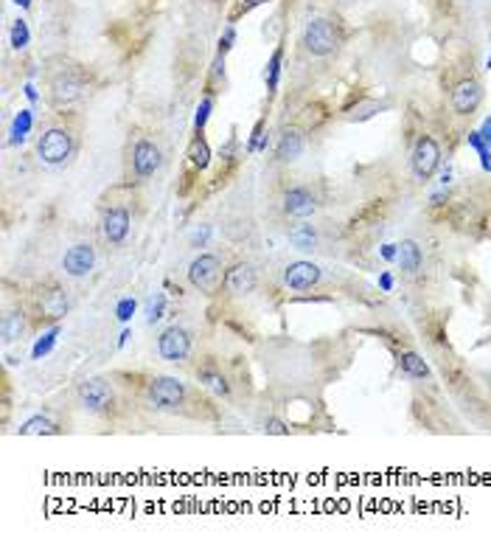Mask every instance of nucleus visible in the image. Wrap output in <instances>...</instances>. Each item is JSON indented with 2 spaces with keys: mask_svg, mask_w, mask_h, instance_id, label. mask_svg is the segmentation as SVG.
Listing matches in <instances>:
<instances>
[{
  "mask_svg": "<svg viewBox=\"0 0 491 548\" xmlns=\"http://www.w3.org/2000/svg\"><path fill=\"white\" fill-rule=\"evenodd\" d=\"M121 377L130 380L124 385L132 388L138 400L152 411L171 416H191V419H213V405L200 391L189 388L177 377L169 374H135V377L121 374Z\"/></svg>",
  "mask_w": 491,
  "mask_h": 548,
  "instance_id": "obj_1",
  "label": "nucleus"
},
{
  "mask_svg": "<svg viewBox=\"0 0 491 548\" xmlns=\"http://www.w3.org/2000/svg\"><path fill=\"white\" fill-rule=\"evenodd\" d=\"M76 402L99 419H107V422H115L124 411L121 405V393L118 388L107 380V377H90V380H82L76 385Z\"/></svg>",
  "mask_w": 491,
  "mask_h": 548,
  "instance_id": "obj_2",
  "label": "nucleus"
},
{
  "mask_svg": "<svg viewBox=\"0 0 491 548\" xmlns=\"http://www.w3.org/2000/svg\"><path fill=\"white\" fill-rule=\"evenodd\" d=\"M71 310V298L68 290L59 284L56 279H45L40 284H34L32 298H28V312H32L34 323H59Z\"/></svg>",
  "mask_w": 491,
  "mask_h": 548,
  "instance_id": "obj_3",
  "label": "nucleus"
},
{
  "mask_svg": "<svg viewBox=\"0 0 491 548\" xmlns=\"http://www.w3.org/2000/svg\"><path fill=\"white\" fill-rule=\"evenodd\" d=\"M79 135L68 121H53L37 138V158L48 166H65L76 152Z\"/></svg>",
  "mask_w": 491,
  "mask_h": 548,
  "instance_id": "obj_4",
  "label": "nucleus"
},
{
  "mask_svg": "<svg viewBox=\"0 0 491 548\" xmlns=\"http://www.w3.org/2000/svg\"><path fill=\"white\" fill-rule=\"evenodd\" d=\"M84 84H87V76L79 65H62L59 71L51 73L48 79V99L53 107H65V104H73L76 99H82L84 93Z\"/></svg>",
  "mask_w": 491,
  "mask_h": 548,
  "instance_id": "obj_5",
  "label": "nucleus"
},
{
  "mask_svg": "<svg viewBox=\"0 0 491 548\" xmlns=\"http://www.w3.org/2000/svg\"><path fill=\"white\" fill-rule=\"evenodd\" d=\"M163 163V152L160 144L149 135H138L130 146V174L135 183H143L149 177H155L158 169Z\"/></svg>",
  "mask_w": 491,
  "mask_h": 548,
  "instance_id": "obj_6",
  "label": "nucleus"
},
{
  "mask_svg": "<svg viewBox=\"0 0 491 548\" xmlns=\"http://www.w3.org/2000/svg\"><path fill=\"white\" fill-rule=\"evenodd\" d=\"M222 259L217 253H200L191 264H189V284L194 290H200L202 295H217L222 293Z\"/></svg>",
  "mask_w": 491,
  "mask_h": 548,
  "instance_id": "obj_7",
  "label": "nucleus"
},
{
  "mask_svg": "<svg viewBox=\"0 0 491 548\" xmlns=\"http://www.w3.org/2000/svg\"><path fill=\"white\" fill-rule=\"evenodd\" d=\"M441 166V146L433 135H418V141L413 144V152H410V169L416 174V180L427 183L433 180V174L438 172Z\"/></svg>",
  "mask_w": 491,
  "mask_h": 548,
  "instance_id": "obj_8",
  "label": "nucleus"
},
{
  "mask_svg": "<svg viewBox=\"0 0 491 548\" xmlns=\"http://www.w3.org/2000/svg\"><path fill=\"white\" fill-rule=\"evenodd\" d=\"M303 45L309 54L315 56H328L337 51V45H340V34H337V25L326 17H318L312 20L309 25H306L303 32Z\"/></svg>",
  "mask_w": 491,
  "mask_h": 548,
  "instance_id": "obj_9",
  "label": "nucleus"
},
{
  "mask_svg": "<svg viewBox=\"0 0 491 548\" xmlns=\"http://www.w3.org/2000/svg\"><path fill=\"white\" fill-rule=\"evenodd\" d=\"M132 231V214L127 205H110L101 214V239L110 248H121Z\"/></svg>",
  "mask_w": 491,
  "mask_h": 548,
  "instance_id": "obj_10",
  "label": "nucleus"
},
{
  "mask_svg": "<svg viewBox=\"0 0 491 548\" xmlns=\"http://www.w3.org/2000/svg\"><path fill=\"white\" fill-rule=\"evenodd\" d=\"M191 346H194L191 332L186 326H177V323L163 329L160 338H158V354L166 363H186L189 354H191Z\"/></svg>",
  "mask_w": 491,
  "mask_h": 548,
  "instance_id": "obj_11",
  "label": "nucleus"
},
{
  "mask_svg": "<svg viewBox=\"0 0 491 548\" xmlns=\"http://www.w3.org/2000/svg\"><path fill=\"white\" fill-rule=\"evenodd\" d=\"M194 377H197V383H200L202 388H208V391L217 393L219 400H230V397H233L230 377L225 374V369H222L219 360H213V357L200 360L197 369H194Z\"/></svg>",
  "mask_w": 491,
  "mask_h": 548,
  "instance_id": "obj_12",
  "label": "nucleus"
},
{
  "mask_svg": "<svg viewBox=\"0 0 491 548\" xmlns=\"http://www.w3.org/2000/svg\"><path fill=\"white\" fill-rule=\"evenodd\" d=\"M256 290V267L250 262H236L233 267L225 270L222 279V293L230 298H241Z\"/></svg>",
  "mask_w": 491,
  "mask_h": 548,
  "instance_id": "obj_13",
  "label": "nucleus"
},
{
  "mask_svg": "<svg viewBox=\"0 0 491 548\" xmlns=\"http://www.w3.org/2000/svg\"><path fill=\"white\" fill-rule=\"evenodd\" d=\"M281 211H284V217L306 220V217H312L318 211V197L312 194L309 186H292L281 197Z\"/></svg>",
  "mask_w": 491,
  "mask_h": 548,
  "instance_id": "obj_14",
  "label": "nucleus"
},
{
  "mask_svg": "<svg viewBox=\"0 0 491 548\" xmlns=\"http://www.w3.org/2000/svg\"><path fill=\"white\" fill-rule=\"evenodd\" d=\"M93 267H96V248L90 242H76L62 256V270L71 279H84Z\"/></svg>",
  "mask_w": 491,
  "mask_h": 548,
  "instance_id": "obj_15",
  "label": "nucleus"
},
{
  "mask_svg": "<svg viewBox=\"0 0 491 548\" xmlns=\"http://www.w3.org/2000/svg\"><path fill=\"white\" fill-rule=\"evenodd\" d=\"M303 144H306V133L298 124L284 127L281 135H278V144H275V152H272L275 163H292V161H298L300 152H303Z\"/></svg>",
  "mask_w": 491,
  "mask_h": 548,
  "instance_id": "obj_16",
  "label": "nucleus"
},
{
  "mask_svg": "<svg viewBox=\"0 0 491 548\" xmlns=\"http://www.w3.org/2000/svg\"><path fill=\"white\" fill-rule=\"evenodd\" d=\"M320 279H323V273L312 262H292V264L284 267V284L289 290H300V293L312 290V287L320 284Z\"/></svg>",
  "mask_w": 491,
  "mask_h": 548,
  "instance_id": "obj_17",
  "label": "nucleus"
},
{
  "mask_svg": "<svg viewBox=\"0 0 491 548\" xmlns=\"http://www.w3.org/2000/svg\"><path fill=\"white\" fill-rule=\"evenodd\" d=\"M483 102V87L477 79H464L452 90V110L457 115H472Z\"/></svg>",
  "mask_w": 491,
  "mask_h": 548,
  "instance_id": "obj_18",
  "label": "nucleus"
},
{
  "mask_svg": "<svg viewBox=\"0 0 491 548\" xmlns=\"http://www.w3.org/2000/svg\"><path fill=\"white\" fill-rule=\"evenodd\" d=\"M32 312H28L25 307H14V310H6L3 315V323H0V329H3V343H17L25 338L28 326H32Z\"/></svg>",
  "mask_w": 491,
  "mask_h": 548,
  "instance_id": "obj_19",
  "label": "nucleus"
},
{
  "mask_svg": "<svg viewBox=\"0 0 491 548\" xmlns=\"http://www.w3.org/2000/svg\"><path fill=\"white\" fill-rule=\"evenodd\" d=\"M396 365L407 380H427L429 377V365L424 363V357L413 349H402L396 354Z\"/></svg>",
  "mask_w": 491,
  "mask_h": 548,
  "instance_id": "obj_20",
  "label": "nucleus"
},
{
  "mask_svg": "<svg viewBox=\"0 0 491 548\" xmlns=\"http://www.w3.org/2000/svg\"><path fill=\"white\" fill-rule=\"evenodd\" d=\"M396 262H398V267H402L405 276H416V273L421 270V264H424V253L418 248V242L416 239H405L402 245H398Z\"/></svg>",
  "mask_w": 491,
  "mask_h": 548,
  "instance_id": "obj_21",
  "label": "nucleus"
},
{
  "mask_svg": "<svg viewBox=\"0 0 491 548\" xmlns=\"http://www.w3.org/2000/svg\"><path fill=\"white\" fill-rule=\"evenodd\" d=\"M186 158H189V166H191L197 174L205 172V169L211 166V146H208V138H205L202 133H194V138L189 141Z\"/></svg>",
  "mask_w": 491,
  "mask_h": 548,
  "instance_id": "obj_22",
  "label": "nucleus"
},
{
  "mask_svg": "<svg viewBox=\"0 0 491 548\" xmlns=\"http://www.w3.org/2000/svg\"><path fill=\"white\" fill-rule=\"evenodd\" d=\"M17 433L20 436H56V433H62V424H56L53 419H48V416H32V419H25L20 428H17Z\"/></svg>",
  "mask_w": 491,
  "mask_h": 548,
  "instance_id": "obj_23",
  "label": "nucleus"
},
{
  "mask_svg": "<svg viewBox=\"0 0 491 548\" xmlns=\"http://www.w3.org/2000/svg\"><path fill=\"white\" fill-rule=\"evenodd\" d=\"M289 245L295 251H315L318 248V231L309 222H300L289 231Z\"/></svg>",
  "mask_w": 491,
  "mask_h": 548,
  "instance_id": "obj_24",
  "label": "nucleus"
},
{
  "mask_svg": "<svg viewBox=\"0 0 491 548\" xmlns=\"http://www.w3.org/2000/svg\"><path fill=\"white\" fill-rule=\"evenodd\" d=\"M32 124H34L32 110H20V113L14 115V121H12V138H9V144H12V146L25 144V141H28V133H32Z\"/></svg>",
  "mask_w": 491,
  "mask_h": 548,
  "instance_id": "obj_25",
  "label": "nucleus"
},
{
  "mask_svg": "<svg viewBox=\"0 0 491 548\" xmlns=\"http://www.w3.org/2000/svg\"><path fill=\"white\" fill-rule=\"evenodd\" d=\"M281 62H284V48H275L270 62H267V71H264V82H267V90L275 93L278 90V79H281Z\"/></svg>",
  "mask_w": 491,
  "mask_h": 548,
  "instance_id": "obj_26",
  "label": "nucleus"
},
{
  "mask_svg": "<svg viewBox=\"0 0 491 548\" xmlns=\"http://www.w3.org/2000/svg\"><path fill=\"white\" fill-rule=\"evenodd\" d=\"M211 110H213V96L208 93V96L200 102V107H197V115H194V130H197V133H202V130H205L208 118H211Z\"/></svg>",
  "mask_w": 491,
  "mask_h": 548,
  "instance_id": "obj_27",
  "label": "nucleus"
},
{
  "mask_svg": "<svg viewBox=\"0 0 491 548\" xmlns=\"http://www.w3.org/2000/svg\"><path fill=\"white\" fill-rule=\"evenodd\" d=\"M28 40H32V34H28V23L25 20H14V25H12V45L17 51H23L28 45Z\"/></svg>",
  "mask_w": 491,
  "mask_h": 548,
  "instance_id": "obj_28",
  "label": "nucleus"
},
{
  "mask_svg": "<svg viewBox=\"0 0 491 548\" xmlns=\"http://www.w3.org/2000/svg\"><path fill=\"white\" fill-rule=\"evenodd\" d=\"M469 144L477 149V155H480V163H483V169H486V172H491V149L486 146V141L480 138V133H469Z\"/></svg>",
  "mask_w": 491,
  "mask_h": 548,
  "instance_id": "obj_29",
  "label": "nucleus"
},
{
  "mask_svg": "<svg viewBox=\"0 0 491 548\" xmlns=\"http://www.w3.org/2000/svg\"><path fill=\"white\" fill-rule=\"evenodd\" d=\"M56 334H59V326H51L43 338L37 341V346H34V357H43V354H48L51 352V346L56 343Z\"/></svg>",
  "mask_w": 491,
  "mask_h": 548,
  "instance_id": "obj_30",
  "label": "nucleus"
},
{
  "mask_svg": "<svg viewBox=\"0 0 491 548\" xmlns=\"http://www.w3.org/2000/svg\"><path fill=\"white\" fill-rule=\"evenodd\" d=\"M261 138H264V118L256 121V127H253V133L248 138V152H250V155H256V152H259V141Z\"/></svg>",
  "mask_w": 491,
  "mask_h": 548,
  "instance_id": "obj_31",
  "label": "nucleus"
},
{
  "mask_svg": "<svg viewBox=\"0 0 491 548\" xmlns=\"http://www.w3.org/2000/svg\"><path fill=\"white\" fill-rule=\"evenodd\" d=\"M233 40H236V28H233V25H228V28H225V34L219 37V54H222V56H225V54L233 48Z\"/></svg>",
  "mask_w": 491,
  "mask_h": 548,
  "instance_id": "obj_32",
  "label": "nucleus"
},
{
  "mask_svg": "<svg viewBox=\"0 0 491 548\" xmlns=\"http://www.w3.org/2000/svg\"><path fill=\"white\" fill-rule=\"evenodd\" d=\"M264 431H267V433H272V436H287V433H289V428H287V424H284L281 419H267Z\"/></svg>",
  "mask_w": 491,
  "mask_h": 548,
  "instance_id": "obj_33",
  "label": "nucleus"
},
{
  "mask_svg": "<svg viewBox=\"0 0 491 548\" xmlns=\"http://www.w3.org/2000/svg\"><path fill=\"white\" fill-rule=\"evenodd\" d=\"M115 312H118V318H121V321H130V318H132V312H135V298H124V301L118 304V310H115Z\"/></svg>",
  "mask_w": 491,
  "mask_h": 548,
  "instance_id": "obj_34",
  "label": "nucleus"
},
{
  "mask_svg": "<svg viewBox=\"0 0 491 548\" xmlns=\"http://www.w3.org/2000/svg\"><path fill=\"white\" fill-rule=\"evenodd\" d=\"M264 3H270V0H239V9H236V14H248V12H253V9L264 6Z\"/></svg>",
  "mask_w": 491,
  "mask_h": 548,
  "instance_id": "obj_35",
  "label": "nucleus"
},
{
  "mask_svg": "<svg viewBox=\"0 0 491 548\" xmlns=\"http://www.w3.org/2000/svg\"><path fill=\"white\" fill-rule=\"evenodd\" d=\"M163 295H158V304H152V310H149V323H155V321H160L163 318Z\"/></svg>",
  "mask_w": 491,
  "mask_h": 548,
  "instance_id": "obj_36",
  "label": "nucleus"
},
{
  "mask_svg": "<svg viewBox=\"0 0 491 548\" xmlns=\"http://www.w3.org/2000/svg\"><path fill=\"white\" fill-rule=\"evenodd\" d=\"M477 133H480V138L486 141V146L491 149V118H486V121H483V127H480Z\"/></svg>",
  "mask_w": 491,
  "mask_h": 548,
  "instance_id": "obj_37",
  "label": "nucleus"
},
{
  "mask_svg": "<svg viewBox=\"0 0 491 548\" xmlns=\"http://www.w3.org/2000/svg\"><path fill=\"white\" fill-rule=\"evenodd\" d=\"M396 256H398V245H385V248H382V259L393 262Z\"/></svg>",
  "mask_w": 491,
  "mask_h": 548,
  "instance_id": "obj_38",
  "label": "nucleus"
},
{
  "mask_svg": "<svg viewBox=\"0 0 491 548\" xmlns=\"http://www.w3.org/2000/svg\"><path fill=\"white\" fill-rule=\"evenodd\" d=\"M379 287H382L385 293L393 290V276H390V273H382V276H379Z\"/></svg>",
  "mask_w": 491,
  "mask_h": 548,
  "instance_id": "obj_39",
  "label": "nucleus"
},
{
  "mask_svg": "<svg viewBox=\"0 0 491 548\" xmlns=\"http://www.w3.org/2000/svg\"><path fill=\"white\" fill-rule=\"evenodd\" d=\"M25 96L32 99V102H37V99H40V96H37V87H34V84H25Z\"/></svg>",
  "mask_w": 491,
  "mask_h": 548,
  "instance_id": "obj_40",
  "label": "nucleus"
},
{
  "mask_svg": "<svg viewBox=\"0 0 491 548\" xmlns=\"http://www.w3.org/2000/svg\"><path fill=\"white\" fill-rule=\"evenodd\" d=\"M14 3H17L20 9H28V6H32V0H14Z\"/></svg>",
  "mask_w": 491,
  "mask_h": 548,
  "instance_id": "obj_41",
  "label": "nucleus"
},
{
  "mask_svg": "<svg viewBox=\"0 0 491 548\" xmlns=\"http://www.w3.org/2000/svg\"><path fill=\"white\" fill-rule=\"evenodd\" d=\"M486 65H488V68H491V56H488V62H486Z\"/></svg>",
  "mask_w": 491,
  "mask_h": 548,
  "instance_id": "obj_42",
  "label": "nucleus"
},
{
  "mask_svg": "<svg viewBox=\"0 0 491 548\" xmlns=\"http://www.w3.org/2000/svg\"><path fill=\"white\" fill-rule=\"evenodd\" d=\"M213 3H219V0H213Z\"/></svg>",
  "mask_w": 491,
  "mask_h": 548,
  "instance_id": "obj_43",
  "label": "nucleus"
}]
</instances>
